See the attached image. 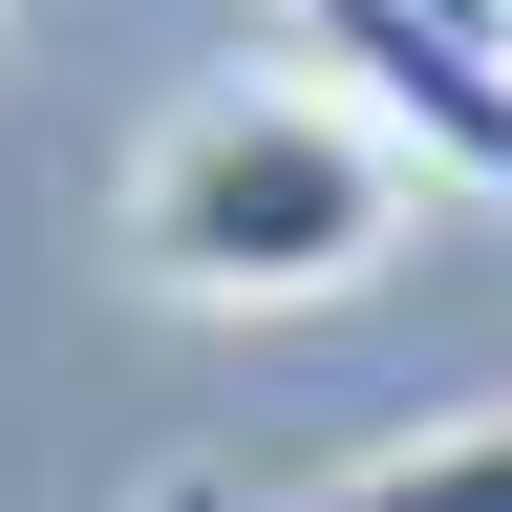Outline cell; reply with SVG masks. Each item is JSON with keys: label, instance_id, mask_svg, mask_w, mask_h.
I'll use <instances>...</instances> for the list:
<instances>
[{"label": "cell", "instance_id": "obj_3", "mask_svg": "<svg viewBox=\"0 0 512 512\" xmlns=\"http://www.w3.org/2000/svg\"><path fill=\"white\" fill-rule=\"evenodd\" d=\"M299 512H512V406L470 427H406V448H363L342 491H299Z\"/></svg>", "mask_w": 512, "mask_h": 512}, {"label": "cell", "instance_id": "obj_6", "mask_svg": "<svg viewBox=\"0 0 512 512\" xmlns=\"http://www.w3.org/2000/svg\"><path fill=\"white\" fill-rule=\"evenodd\" d=\"M491 64H512V0H491Z\"/></svg>", "mask_w": 512, "mask_h": 512}, {"label": "cell", "instance_id": "obj_4", "mask_svg": "<svg viewBox=\"0 0 512 512\" xmlns=\"http://www.w3.org/2000/svg\"><path fill=\"white\" fill-rule=\"evenodd\" d=\"M128 512H235V470H150V491H128Z\"/></svg>", "mask_w": 512, "mask_h": 512}, {"label": "cell", "instance_id": "obj_1", "mask_svg": "<svg viewBox=\"0 0 512 512\" xmlns=\"http://www.w3.org/2000/svg\"><path fill=\"white\" fill-rule=\"evenodd\" d=\"M427 150L384 107H342L320 64H235V86H192L150 150H128V278L192 299V320H299V299H363L384 256L427 235Z\"/></svg>", "mask_w": 512, "mask_h": 512}, {"label": "cell", "instance_id": "obj_5", "mask_svg": "<svg viewBox=\"0 0 512 512\" xmlns=\"http://www.w3.org/2000/svg\"><path fill=\"white\" fill-rule=\"evenodd\" d=\"M427 22H448V43H491V0H427Z\"/></svg>", "mask_w": 512, "mask_h": 512}, {"label": "cell", "instance_id": "obj_2", "mask_svg": "<svg viewBox=\"0 0 512 512\" xmlns=\"http://www.w3.org/2000/svg\"><path fill=\"white\" fill-rule=\"evenodd\" d=\"M278 64H320L342 107H384L448 192H512V64H491V43H448L427 0H299V43H278Z\"/></svg>", "mask_w": 512, "mask_h": 512}]
</instances>
